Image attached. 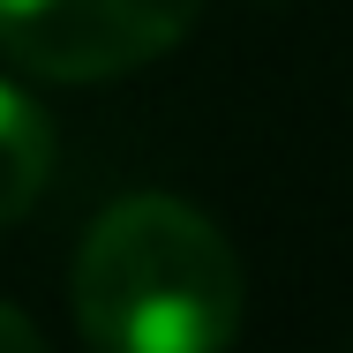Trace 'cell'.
<instances>
[{
    "label": "cell",
    "instance_id": "cell-1",
    "mask_svg": "<svg viewBox=\"0 0 353 353\" xmlns=\"http://www.w3.org/2000/svg\"><path fill=\"white\" fill-rule=\"evenodd\" d=\"M75 331L105 353H218L241 339V256L181 196H121L68 271Z\"/></svg>",
    "mask_w": 353,
    "mask_h": 353
},
{
    "label": "cell",
    "instance_id": "cell-2",
    "mask_svg": "<svg viewBox=\"0 0 353 353\" xmlns=\"http://www.w3.org/2000/svg\"><path fill=\"white\" fill-rule=\"evenodd\" d=\"M203 0H0V53L46 83H113L196 30Z\"/></svg>",
    "mask_w": 353,
    "mask_h": 353
},
{
    "label": "cell",
    "instance_id": "cell-3",
    "mask_svg": "<svg viewBox=\"0 0 353 353\" xmlns=\"http://www.w3.org/2000/svg\"><path fill=\"white\" fill-rule=\"evenodd\" d=\"M53 181V121L38 113L30 90H15L0 75V225L30 211Z\"/></svg>",
    "mask_w": 353,
    "mask_h": 353
},
{
    "label": "cell",
    "instance_id": "cell-4",
    "mask_svg": "<svg viewBox=\"0 0 353 353\" xmlns=\"http://www.w3.org/2000/svg\"><path fill=\"white\" fill-rule=\"evenodd\" d=\"M38 346H46V339H38V323H30L23 308H8V301H0V353H38Z\"/></svg>",
    "mask_w": 353,
    "mask_h": 353
}]
</instances>
